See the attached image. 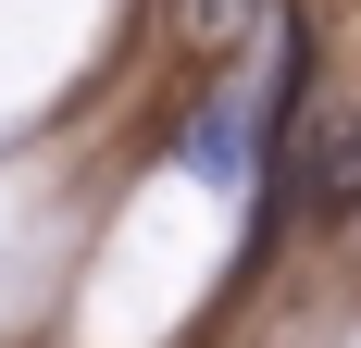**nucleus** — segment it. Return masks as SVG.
<instances>
[{
    "instance_id": "1",
    "label": "nucleus",
    "mask_w": 361,
    "mask_h": 348,
    "mask_svg": "<svg viewBox=\"0 0 361 348\" xmlns=\"http://www.w3.org/2000/svg\"><path fill=\"white\" fill-rule=\"evenodd\" d=\"M287 125V100L262 87V100H212V112H187V137H175V162L200 174V187H250L262 174V137Z\"/></svg>"
},
{
    "instance_id": "2",
    "label": "nucleus",
    "mask_w": 361,
    "mask_h": 348,
    "mask_svg": "<svg viewBox=\"0 0 361 348\" xmlns=\"http://www.w3.org/2000/svg\"><path fill=\"white\" fill-rule=\"evenodd\" d=\"M312 211H361V125H336L312 149Z\"/></svg>"
}]
</instances>
